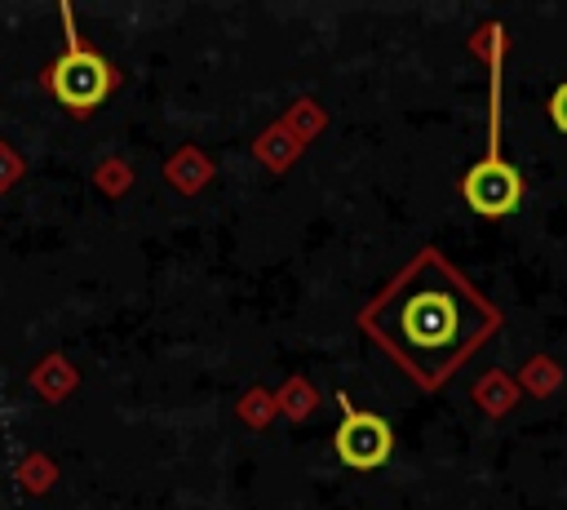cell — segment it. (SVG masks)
<instances>
[{
	"label": "cell",
	"instance_id": "cell-1",
	"mask_svg": "<svg viewBox=\"0 0 567 510\" xmlns=\"http://www.w3.org/2000/svg\"><path fill=\"white\" fill-rule=\"evenodd\" d=\"M359 328L421 390H439L501 328V310L425 244L363 302Z\"/></svg>",
	"mask_w": 567,
	"mask_h": 510
},
{
	"label": "cell",
	"instance_id": "cell-2",
	"mask_svg": "<svg viewBox=\"0 0 567 510\" xmlns=\"http://www.w3.org/2000/svg\"><path fill=\"white\" fill-rule=\"evenodd\" d=\"M492 35V71H487V151L483 160H474L461 177V200L478 213V217H509L523 200V177L518 169L505 160V146H501V129H505V115H501V53H505V27H487Z\"/></svg>",
	"mask_w": 567,
	"mask_h": 510
},
{
	"label": "cell",
	"instance_id": "cell-3",
	"mask_svg": "<svg viewBox=\"0 0 567 510\" xmlns=\"http://www.w3.org/2000/svg\"><path fill=\"white\" fill-rule=\"evenodd\" d=\"M62 22H66V53L49 67L44 84L53 89V98H58L66 111L84 115V111H93V106L111 93L115 71H111L106 58H97L93 49L80 44V35H75V27H71V9H62Z\"/></svg>",
	"mask_w": 567,
	"mask_h": 510
},
{
	"label": "cell",
	"instance_id": "cell-4",
	"mask_svg": "<svg viewBox=\"0 0 567 510\" xmlns=\"http://www.w3.org/2000/svg\"><path fill=\"white\" fill-rule=\"evenodd\" d=\"M341 404V421H337V435H332V452L341 457V466L350 470H377L390 461L394 452V435H390V421L377 417V412H363L350 404V395H337Z\"/></svg>",
	"mask_w": 567,
	"mask_h": 510
},
{
	"label": "cell",
	"instance_id": "cell-5",
	"mask_svg": "<svg viewBox=\"0 0 567 510\" xmlns=\"http://www.w3.org/2000/svg\"><path fill=\"white\" fill-rule=\"evenodd\" d=\"M549 120H554V129L558 133H567V80L554 89V98H549Z\"/></svg>",
	"mask_w": 567,
	"mask_h": 510
}]
</instances>
